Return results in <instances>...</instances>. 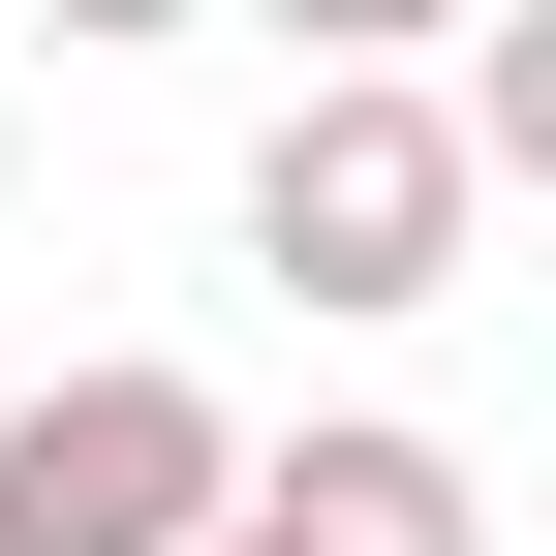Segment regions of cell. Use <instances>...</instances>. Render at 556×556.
<instances>
[{
  "mask_svg": "<svg viewBox=\"0 0 556 556\" xmlns=\"http://www.w3.org/2000/svg\"><path fill=\"white\" fill-rule=\"evenodd\" d=\"M248 278L278 309H433L464 278V124L402 93V62H309L278 155H248Z\"/></svg>",
  "mask_w": 556,
  "mask_h": 556,
  "instance_id": "cell-1",
  "label": "cell"
},
{
  "mask_svg": "<svg viewBox=\"0 0 556 556\" xmlns=\"http://www.w3.org/2000/svg\"><path fill=\"white\" fill-rule=\"evenodd\" d=\"M217 495H248V433L186 371H31L0 402V556H186Z\"/></svg>",
  "mask_w": 556,
  "mask_h": 556,
  "instance_id": "cell-2",
  "label": "cell"
},
{
  "mask_svg": "<svg viewBox=\"0 0 556 556\" xmlns=\"http://www.w3.org/2000/svg\"><path fill=\"white\" fill-rule=\"evenodd\" d=\"M248 526H278V556H495V495H464L433 433H309V464H248Z\"/></svg>",
  "mask_w": 556,
  "mask_h": 556,
  "instance_id": "cell-3",
  "label": "cell"
},
{
  "mask_svg": "<svg viewBox=\"0 0 556 556\" xmlns=\"http://www.w3.org/2000/svg\"><path fill=\"white\" fill-rule=\"evenodd\" d=\"M186 556H278V526H248V495H217V526H186Z\"/></svg>",
  "mask_w": 556,
  "mask_h": 556,
  "instance_id": "cell-4",
  "label": "cell"
}]
</instances>
